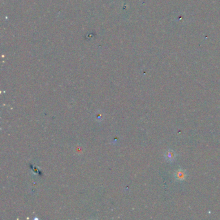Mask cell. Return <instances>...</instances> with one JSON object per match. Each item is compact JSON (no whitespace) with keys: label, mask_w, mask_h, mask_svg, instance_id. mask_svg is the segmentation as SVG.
Wrapping results in <instances>:
<instances>
[{"label":"cell","mask_w":220,"mask_h":220,"mask_svg":"<svg viewBox=\"0 0 220 220\" xmlns=\"http://www.w3.org/2000/svg\"><path fill=\"white\" fill-rule=\"evenodd\" d=\"M165 157L166 159V160L167 162H172L176 160V154L175 153V152L173 151L172 150L169 149L165 152Z\"/></svg>","instance_id":"cell-1"},{"label":"cell","mask_w":220,"mask_h":220,"mask_svg":"<svg viewBox=\"0 0 220 220\" xmlns=\"http://www.w3.org/2000/svg\"><path fill=\"white\" fill-rule=\"evenodd\" d=\"M175 178L178 181H183L187 178V172L185 170L179 169L174 174Z\"/></svg>","instance_id":"cell-2"}]
</instances>
